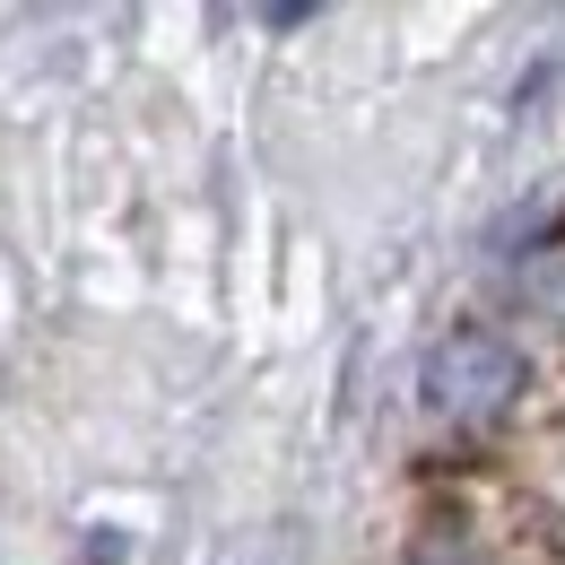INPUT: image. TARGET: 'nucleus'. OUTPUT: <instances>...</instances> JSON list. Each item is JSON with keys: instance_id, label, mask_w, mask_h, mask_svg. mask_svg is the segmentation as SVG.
I'll return each mask as SVG.
<instances>
[{"instance_id": "1", "label": "nucleus", "mask_w": 565, "mask_h": 565, "mask_svg": "<svg viewBox=\"0 0 565 565\" xmlns=\"http://www.w3.org/2000/svg\"><path fill=\"white\" fill-rule=\"evenodd\" d=\"M426 401H435V418H452V426L504 418L522 401V349L504 331H488V322H461L444 349L426 356Z\"/></svg>"}]
</instances>
